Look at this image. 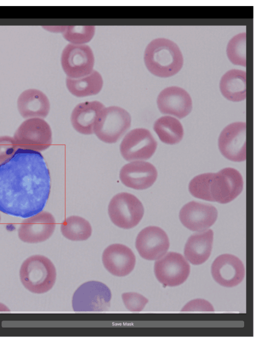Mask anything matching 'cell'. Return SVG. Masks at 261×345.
Returning <instances> with one entry per match:
<instances>
[{
    "instance_id": "1",
    "label": "cell",
    "mask_w": 261,
    "mask_h": 345,
    "mask_svg": "<svg viewBox=\"0 0 261 345\" xmlns=\"http://www.w3.org/2000/svg\"><path fill=\"white\" fill-rule=\"evenodd\" d=\"M50 192V177L42 154L18 148L0 164V211L27 218L42 211Z\"/></svg>"
},
{
    "instance_id": "2",
    "label": "cell",
    "mask_w": 261,
    "mask_h": 345,
    "mask_svg": "<svg viewBox=\"0 0 261 345\" xmlns=\"http://www.w3.org/2000/svg\"><path fill=\"white\" fill-rule=\"evenodd\" d=\"M144 60L149 72L160 77L175 75L183 65V57L178 46L165 38L151 41L145 50Z\"/></svg>"
},
{
    "instance_id": "3",
    "label": "cell",
    "mask_w": 261,
    "mask_h": 345,
    "mask_svg": "<svg viewBox=\"0 0 261 345\" xmlns=\"http://www.w3.org/2000/svg\"><path fill=\"white\" fill-rule=\"evenodd\" d=\"M19 276L21 283L28 290L35 294H43L53 287L56 270L51 261L46 256L34 255L22 262Z\"/></svg>"
},
{
    "instance_id": "4",
    "label": "cell",
    "mask_w": 261,
    "mask_h": 345,
    "mask_svg": "<svg viewBox=\"0 0 261 345\" xmlns=\"http://www.w3.org/2000/svg\"><path fill=\"white\" fill-rule=\"evenodd\" d=\"M131 121L125 109L117 106L105 107L95 122L94 134L104 143H116L130 128Z\"/></svg>"
},
{
    "instance_id": "5",
    "label": "cell",
    "mask_w": 261,
    "mask_h": 345,
    "mask_svg": "<svg viewBox=\"0 0 261 345\" xmlns=\"http://www.w3.org/2000/svg\"><path fill=\"white\" fill-rule=\"evenodd\" d=\"M144 209L142 202L132 194L121 192L111 199L108 214L112 223L125 229L136 226L142 220Z\"/></svg>"
},
{
    "instance_id": "6",
    "label": "cell",
    "mask_w": 261,
    "mask_h": 345,
    "mask_svg": "<svg viewBox=\"0 0 261 345\" xmlns=\"http://www.w3.org/2000/svg\"><path fill=\"white\" fill-rule=\"evenodd\" d=\"M13 138L18 148L42 151L52 143V131L42 118H34L24 121L15 131Z\"/></svg>"
},
{
    "instance_id": "7",
    "label": "cell",
    "mask_w": 261,
    "mask_h": 345,
    "mask_svg": "<svg viewBox=\"0 0 261 345\" xmlns=\"http://www.w3.org/2000/svg\"><path fill=\"white\" fill-rule=\"evenodd\" d=\"M111 293L105 284L91 281L82 284L75 291L72 304L75 312H101L110 306Z\"/></svg>"
},
{
    "instance_id": "8",
    "label": "cell",
    "mask_w": 261,
    "mask_h": 345,
    "mask_svg": "<svg viewBox=\"0 0 261 345\" xmlns=\"http://www.w3.org/2000/svg\"><path fill=\"white\" fill-rule=\"evenodd\" d=\"M243 188L240 173L232 168H225L217 173H210L208 188L212 201L227 203L238 197Z\"/></svg>"
},
{
    "instance_id": "9",
    "label": "cell",
    "mask_w": 261,
    "mask_h": 345,
    "mask_svg": "<svg viewBox=\"0 0 261 345\" xmlns=\"http://www.w3.org/2000/svg\"><path fill=\"white\" fill-rule=\"evenodd\" d=\"M61 62L67 77L76 79L87 76L93 71L94 57L88 45L69 43L62 51Z\"/></svg>"
},
{
    "instance_id": "10",
    "label": "cell",
    "mask_w": 261,
    "mask_h": 345,
    "mask_svg": "<svg viewBox=\"0 0 261 345\" xmlns=\"http://www.w3.org/2000/svg\"><path fill=\"white\" fill-rule=\"evenodd\" d=\"M158 143L147 129L137 128L129 131L120 144V152L127 161L150 158L157 148Z\"/></svg>"
},
{
    "instance_id": "11",
    "label": "cell",
    "mask_w": 261,
    "mask_h": 345,
    "mask_svg": "<svg viewBox=\"0 0 261 345\" xmlns=\"http://www.w3.org/2000/svg\"><path fill=\"white\" fill-rule=\"evenodd\" d=\"M154 272L158 281L165 286H175L184 283L190 272V266L180 254L170 252L157 259Z\"/></svg>"
},
{
    "instance_id": "12",
    "label": "cell",
    "mask_w": 261,
    "mask_h": 345,
    "mask_svg": "<svg viewBox=\"0 0 261 345\" xmlns=\"http://www.w3.org/2000/svg\"><path fill=\"white\" fill-rule=\"evenodd\" d=\"M246 124L236 122L227 125L218 138V147L226 158L234 162L246 159Z\"/></svg>"
},
{
    "instance_id": "13",
    "label": "cell",
    "mask_w": 261,
    "mask_h": 345,
    "mask_svg": "<svg viewBox=\"0 0 261 345\" xmlns=\"http://www.w3.org/2000/svg\"><path fill=\"white\" fill-rule=\"evenodd\" d=\"M56 220L53 215L46 211L24 219L18 229L19 239L27 243H38L45 241L53 234Z\"/></svg>"
},
{
    "instance_id": "14",
    "label": "cell",
    "mask_w": 261,
    "mask_h": 345,
    "mask_svg": "<svg viewBox=\"0 0 261 345\" xmlns=\"http://www.w3.org/2000/svg\"><path fill=\"white\" fill-rule=\"evenodd\" d=\"M170 244L166 232L161 228L150 226L138 233L135 242L140 255L148 260H157L167 252Z\"/></svg>"
},
{
    "instance_id": "15",
    "label": "cell",
    "mask_w": 261,
    "mask_h": 345,
    "mask_svg": "<svg viewBox=\"0 0 261 345\" xmlns=\"http://www.w3.org/2000/svg\"><path fill=\"white\" fill-rule=\"evenodd\" d=\"M217 209L211 204L194 201L186 204L179 217L182 225L190 230L201 232L208 229L217 220Z\"/></svg>"
},
{
    "instance_id": "16",
    "label": "cell",
    "mask_w": 261,
    "mask_h": 345,
    "mask_svg": "<svg viewBox=\"0 0 261 345\" xmlns=\"http://www.w3.org/2000/svg\"><path fill=\"white\" fill-rule=\"evenodd\" d=\"M158 177L155 167L143 161H135L124 165L119 172V178L126 187L137 190L152 186Z\"/></svg>"
},
{
    "instance_id": "17",
    "label": "cell",
    "mask_w": 261,
    "mask_h": 345,
    "mask_svg": "<svg viewBox=\"0 0 261 345\" xmlns=\"http://www.w3.org/2000/svg\"><path fill=\"white\" fill-rule=\"evenodd\" d=\"M156 103L161 113L179 119L188 116L192 109V101L189 94L176 86L163 89L158 96Z\"/></svg>"
},
{
    "instance_id": "18",
    "label": "cell",
    "mask_w": 261,
    "mask_h": 345,
    "mask_svg": "<svg viewBox=\"0 0 261 345\" xmlns=\"http://www.w3.org/2000/svg\"><path fill=\"white\" fill-rule=\"evenodd\" d=\"M214 279L225 287H233L240 284L245 276V269L241 260L234 255L222 254L217 257L211 267Z\"/></svg>"
},
{
    "instance_id": "19",
    "label": "cell",
    "mask_w": 261,
    "mask_h": 345,
    "mask_svg": "<svg viewBox=\"0 0 261 345\" xmlns=\"http://www.w3.org/2000/svg\"><path fill=\"white\" fill-rule=\"evenodd\" d=\"M102 261L105 268L111 274L118 277H123L134 270L136 256L127 246L121 244H113L103 251Z\"/></svg>"
},
{
    "instance_id": "20",
    "label": "cell",
    "mask_w": 261,
    "mask_h": 345,
    "mask_svg": "<svg viewBox=\"0 0 261 345\" xmlns=\"http://www.w3.org/2000/svg\"><path fill=\"white\" fill-rule=\"evenodd\" d=\"M17 105L19 114L25 119L44 118L50 110V103L46 95L36 89L23 91L18 98Z\"/></svg>"
},
{
    "instance_id": "21",
    "label": "cell",
    "mask_w": 261,
    "mask_h": 345,
    "mask_svg": "<svg viewBox=\"0 0 261 345\" xmlns=\"http://www.w3.org/2000/svg\"><path fill=\"white\" fill-rule=\"evenodd\" d=\"M105 108L100 101L81 102L73 109L70 117L71 124L78 132L85 135L94 134L95 122L102 110Z\"/></svg>"
},
{
    "instance_id": "22",
    "label": "cell",
    "mask_w": 261,
    "mask_h": 345,
    "mask_svg": "<svg viewBox=\"0 0 261 345\" xmlns=\"http://www.w3.org/2000/svg\"><path fill=\"white\" fill-rule=\"evenodd\" d=\"M214 233L211 229L194 233L187 241L184 255L194 265L201 264L209 258L212 249Z\"/></svg>"
},
{
    "instance_id": "23",
    "label": "cell",
    "mask_w": 261,
    "mask_h": 345,
    "mask_svg": "<svg viewBox=\"0 0 261 345\" xmlns=\"http://www.w3.org/2000/svg\"><path fill=\"white\" fill-rule=\"evenodd\" d=\"M220 90L227 100L240 102L246 97V73L239 69H231L221 77Z\"/></svg>"
},
{
    "instance_id": "24",
    "label": "cell",
    "mask_w": 261,
    "mask_h": 345,
    "mask_svg": "<svg viewBox=\"0 0 261 345\" xmlns=\"http://www.w3.org/2000/svg\"><path fill=\"white\" fill-rule=\"evenodd\" d=\"M103 79L96 70L89 75L79 78L67 77L66 85L67 89L73 95L84 97L97 94L103 86Z\"/></svg>"
},
{
    "instance_id": "25",
    "label": "cell",
    "mask_w": 261,
    "mask_h": 345,
    "mask_svg": "<svg viewBox=\"0 0 261 345\" xmlns=\"http://www.w3.org/2000/svg\"><path fill=\"white\" fill-rule=\"evenodd\" d=\"M153 130L160 140L168 145L179 143L184 137V128L180 121L169 116L158 119L153 124Z\"/></svg>"
},
{
    "instance_id": "26",
    "label": "cell",
    "mask_w": 261,
    "mask_h": 345,
    "mask_svg": "<svg viewBox=\"0 0 261 345\" xmlns=\"http://www.w3.org/2000/svg\"><path fill=\"white\" fill-rule=\"evenodd\" d=\"M61 231L66 238L73 241L88 239L92 234V227L85 219L77 216L66 218L61 225Z\"/></svg>"
},
{
    "instance_id": "27",
    "label": "cell",
    "mask_w": 261,
    "mask_h": 345,
    "mask_svg": "<svg viewBox=\"0 0 261 345\" xmlns=\"http://www.w3.org/2000/svg\"><path fill=\"white\" fill-rule=\"evenodd\" d=\"M246 33L239 34L229 41L226 52L229 60L232 64L246 67Z\"/></svg>"
},
{
    "instance_id": "28",
    "label": "cell",
    "mask_w": 261,
    "mask_h": 345,
    "mask_svg": "<svg viewBox=\"0 0 261 345\" xmlns=\"http://www.w3.org/2000/svg\"><path fill=\"white\" fill-rule=\"evenodd\" d=\"M94 26H65L63 32L64 38L73 44H85L89 42L95 34Z\"/></svg>"
},
{
    "instance_id": "29",
    "label": "cell",
    "mask_w": 261,
    "mask_h": 345,
    "mask_svg": "<svg viewBox=\"0 0 261 345\" xmlns=\"http://www.w3.org/2000/svg\"><path fill=\"white\" fill-rule=\"evenodd\" d=\"M122 299L125 307L133 312L141 311L148 302L143 295L135 292L123 293Z\"/></svg>"
},
{
    "instance_id": "30",
    "label": "cell",
    "mask_w": 261,
    "mask_h": 345,
    "mask_svg": "<svg viewBox=\"0 0 261 345\" xmlns=\"http://www.w3.org/2000/svg\"><path fill=\"white\" fill-rule=\"evenodd\" d=\"M17 149L13 137L0 136V164L11 157Z\"/></svg>"
},
{
    "instance_id": "31",
    "label": "cell",
    "mask_w": 261,
    "mask_h": 345,
    "mask_svg": "<svg viewBox=\"0 0 261 345\" xmlns=\"http://www.w3.org/2000/svg\"><path fill=\"white\" fill-rule=\"evenodd\" d=\"M181 312L208 313L214 312L212 305L207 301L204 299H194L187 303L182 308Z\"/></svg>"
},
{
    "instance_id": "32",
    "label": "cell",
    "mask_w": 261,
    "mask_h": 345,
    "mask_svg": "<svg viewBox=\"0 0 261 345\" xmlns=\"http://www.w3.org/2000/svg\"><path fill=\"white\" fill-rule=\"evenodd\" d=\"M10 312L9 308L4 304L0 303V312Z\"/></svg>"
},
{
    "instance_id": "33",
    "label": "cell",
    "mask_w": 261,
    "mask_h": 345,
    "mask_svg": "<svg viewBox=\"0 0 261 345\" xmlns=\"http://www.w3.org/2000/svg\"><path fill=\"white\" fill-rule=\"evenodd\" d=\"M0 222H1V216H0Z\"/></svg>"
}]
</instances>
